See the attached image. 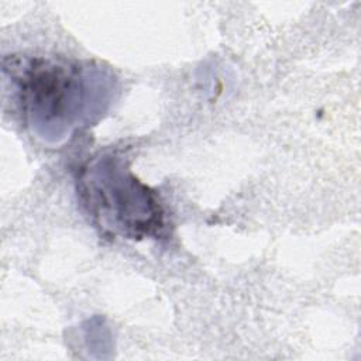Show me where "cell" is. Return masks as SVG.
<instances>
[{
  "label": "cell",
  "instance_id": "1",
  "mask_svg": "<svg viewBox=\"0 0 361 361\" xmlns=\"http://www.w3.org/2000/svg\"><path fill=\"white\" fill-rule=\"evenodd\" d=\"M14 76L28 126L44 140L66 137L104 99L103 76L66 63L28 59Z\"/></svg>",
  "mask_w": 361,
  "mask_h": 361
},
{
  "label": "cell",
  "instance_id": "2",
  "mask_svg": "<svg viewBox=\"0 0 361 361\" xmlns=\"http://www.w3.org/2000/svg\"><path fill=\"white\" fill-rule=\"evenodd\" d=\"M79 195L97 224L116 235H159L165 214L157 193L130 171L126 159L103 154L90 161L79 178Z\"/></svg>",
  "mask_w": 361,
  "mask_h": 361
}]
</instances>
